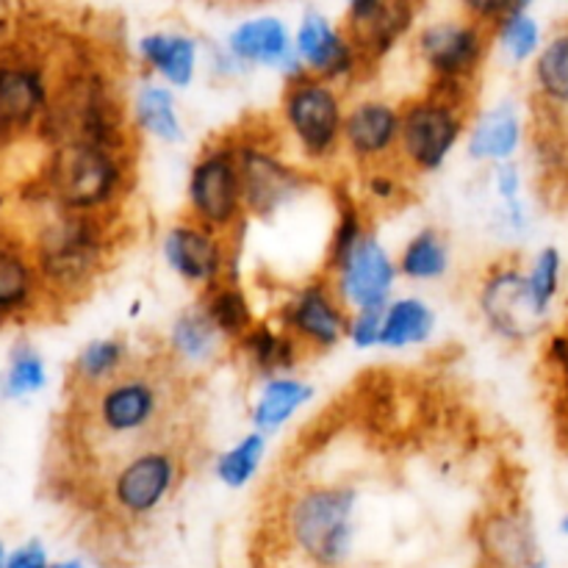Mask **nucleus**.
<instances>
[{"instance_id": "f03ea898", "label": "nucleus", "mask_w": 568, "mask_h": 568, "mask_svg": "<svg viewBox=\"0 0 568 568\" xmlns=\"http://www.w3.org/2000/svg\"><path fill=\"white\" fill-rule=\"evenodd\" d=\"M275 525L305 568H349L364 532V488L347 477L283 488Z\"/></svg>"}, {"instance_id": "dca6fc26", "label": "nucleus", "mask_w": 568, "mask_h": 568, "mask_svg": "<svg viewBox=\"0 0 568 568\" xmlns=\"http://www.w3.org/2000/svg\"><path fill=\"white\" fill-rule=\"evenodd\" d=\"M416 6L405 0H353L344 11V33L366 72L375 70L399 42L410 33Z\"/></svg>"}, {"instance_id": "4c0bfd02", "label": "nucleus", "mask_w": 568, "mask_h": 568, "mask_svg": "<svg viewBox=\"0 0 568 568\" xmlns=\"http://www.w3.org/2000/svg\"><path fill=\"white\" fill-rule=\"evenodd\" d=\"M541 364L547 369V375L555 381V386L568 383V322L564 327H558V331H549L544 336Z\"/></svg>"}, {"instance_id": "37998d69", "label": "nucleus", "mask_w": 568, "mask_h": 568, "mask_svg": "<svg viewBox=\"0 0 568 568\" xmlns=\"http://www.w3.org/2000/svg\"><path fill=\"white\" fill-rule=\"evenodd\" d=\"M6 564H9V549H6L3 538H0V568H6Z\"/></svg>"}, {"instance_id": "20e7f679", "label": "nucleus", "mask_w": 568, "mask_h": 568, "mask_svg": "<svg viewBox=\"0 0 568 568\" xmlns=\"http://www.w3.org/2000/svg\"><path fill=\"white\" fill-rule=\"evenodd\" d=\"M133 183V150L64 144L50 148L37 186L61 214L116 216Z\"/></svg>"}, {"instance_id": "a878e982", "label": "nucleus", "mask_w": 568, "mask_h": 568, "mask_svg": "<svg viewBox=\"0 0 568 568\" xmlns=\"http://www.w3.org/2000/svg\"><path fill=\"white\" fill-rule=\"evenodd\" d=\"M532 98L541 114L568 116V26L558 28L532 61Z\"/></svg>"}, {"instance_id": "1a4fd4ad", "label": "nucleus", "mask_w": 568, "mask_h": 568, "mask_svg": "<svg viewBox=\"0 0 568 568\" xmlns=\"http://www.w3.org/2000/svg\"><path fill=\"white\" fill-rule=\"evenodd\" d=\"M344 98L336 83L297 72L281 94L283 131L311 166L331 164L344 150Z\"/></svg>"}, {"instance_id": "a211bd4d", "label": "nucleus", "mask_w": 568, "mask_h": 568, "mask_svg": "<svg viewBox=\"0 0 568 568\" xmlns=\"http://www.w3.org/2000/svg\"><path fill=\"white\" fill-rule=\"evenodd\" d=\"M294 50H297V61L303 72L322 78L327 83H336V87L366 75L361 55L355 53L344 28L333 26L316 9H308L300 20L297 33H294Z\"/></svg>"}, {"instance_id": "e433bc0d", "label": "nucleus", "mask_w": 568, "mask_h": 568, "mask_svg": "<svg viewBox=\"0 0 568 568\" xmlns=\"http://www.w3.org/2000/svg\"><path fill=\"white\" fill-rule=\"evenodd\" d=\"M383 322H386V308H369L349 314L347 342L355 349H375L383 342Z\"/></svg>"}, {"instance_id": "58836bf2", "label": "nucleus", "mask_w": 568, "mask_h": 568, "mask_svg": "<svg viewBox=\"0 0 568 568\" xmlns=\"http://www.w3.org/2000/svg\"><path fill=\"white\" fill-rule=\"evenodd\" d=\"M491 183L497 203H508V200L525 197V172H521L519 161H508V164L491 166Z\"/></svg>"}, {"instance_id": "39448f33", "label": "nucleus", "mask_w": 568, "mask_h": 568, "mask_svg": "<svg viewBox=\"0 0 568 568\" xmlns=\"http://www.w3.org/2000/svg\"><path fill=\"white\" fill-rule=\"evenodd\" d=\"M475 92L464 89L427 87L425 92L399 105L403 131L397 161L410 178L433 175L447 164L460 139L469 133L475 120Z\"/></svg>"}, {"instance_id": "b1692460", "label": "nucleus", "mask_w": 568, "mask_h": 568, "mask_svg": "<svg viewBox=\"0 0 568 568\" xmlns=\"http://www.w3.org/2000/svg\"><path fill=\"white\" fill-rule=\"evenodd\" d=\"M164 349L181 369L183 366L203 369V366L222 358L225 349H231V344H227L225 336L216 331L203 305L194 303L175 316Z\"/></svg>"}, {"instance_id": "ddd939ff", "label": "nucleus", "mask_w": 568, "mask_h": 568, "mask_svg": "<svg viewBox=\"0 0 568 568\" xmlns=\"http://www.w3.org/2000/svg\"><path fill=\"white\" fill-rule=\"evenodd\" d=\"M277 325L286 327L311 353H327L347 338L349 311L338 300L331 277L316 272L314 277L294 288L275 316Z\"/></svg>"}, {"instance_id": "7ed1b4c3", "label": "nucleus", "mask_w": 568, "mask_h": 568, "mask_svg": "<svg viewBox=\"0 0 568 568\" xmlns=\"http://www.w3.org/2000/svg\"><path fill=\"white\" fill-rule=\"evenodd\" d=\"M120 242L122 233L116 216L53 211L31 244L50 305L61 308L92 292L98 277L109 270Z\"/></svg>"}, {"instance_id": "c85d7f7f", "label": "nucleus", "mask_w": 568, "mask_h": 568, "mask_svg": "<svg viewBox=\"0 0 568 568\" xmlns=\"http://www.w3.org/2000/svg\"><path fill=\"white\" fill-rule=\"evenodd\" d=\"M453 266V247L438 227H422L399 250L397 272L414 283L442 281Z\"/></svg>"}, {"instance_id": "a18cd8bd", "label": "nucleus", "mask_w": 568, "mask_h": 568, "mask_svg": "<svg viewBox=\"0 0 568 568\" xmlns=\"http://www.w3.org/2000/svg\"><path fill=\"white\" fill-rule=\"evenodd\" d=\"M0 394H3V372H0Z\"/></svg>"}, {"instance_id": "6e6552de", "label": "nucleus", "mask_w": 568, "mask_h": 568, "mask_svg": "<svg viewBox=\"0 0 568 568\" xmlns=\"http://www.w3.org/2000/svg\"><path fill=\"white\" fill-rule=\"evenodd\" d=\"M231 136L236 144L247 220L272 222L277 214L308 197L316 175L281 155V150L272 144L270 133L239 131Z\"/></svg>"}, {"instance_id": "f8f14e48", "label": "nucleus", "mask_w": 568, "mask_h": 568, "mask_svg": "<svg viewBox=\"0 0 568 568\" xmlns=\"http://www.w3.org/2000/svg\"><path fill=\"white\" fill-rule=\"evenodd\" d=\"M239 247L242 239H227L186 216L166 227L161 236L166 266L200 294L220 286L222 281H239Z\"/></svg>"}, {"instance_id": "f3484780", "label": "nucleus", "mask_w": 568, "mask_h": 568, "mask_svg": "<svg viewBox=\"0 0 568 568\" xmlns=\"http://www.w3.org/2000/svg\"><path fill=\"white\" fill-rule=\"evenodd\" d=\"M403 111L381 98H364L353 103L344 116V153L358 172L375 170L397 161Z\"/></svg>"}, {"instance_id": "49530a36", "label": "nucleus", "mask_w": 568, "mask_h": 568, "mask_svg": "<svg viewBox=\"0 0 568 568\" xmlns=\"http://www.w3.org/2000/svg\"><path fill=\"white\" fill-rule=\"evenodd\" d=\"M566 125H568V116H566Z\"/></svg>"}, {"instance_id": "0eeeda50", "label": "nucleus", "mask_w": 568, "mask_h": 568, "mask_svg": "<svg viewBox=\"0 0 568 568\" xmlns=\"http://www.w3.org/2000/svg\"><path fill=\"white\" fill-rule=\"evenodd\" d=\"M475 303L483 325L505 344H521L541 338L552 331V314L541 308L527 281V264L521 255L508 253L480 272L475 286Z\"/></svg>"}, {"instance_id": "9b49d317", "label": "nucleus", "mask_w": 568, "mask_h": 568, "mask_svg": "<svg viewBox=\"0 0 568 568\" xmlns=\"http://www.w3.org/2000/svg\"><path fill=\"white\" fill-rule=\"evenodd\" d=\"M494 31L469 17L427 22L416 33V53L430 72L427 87L477 89L488 61Z\"/></svg>"}, {"instance_id": "9d476101", "label": "nucleus", "mask_w": 568, "mask_h": 568, "mask_svg": "<svg viewBox=\"0 0 568 568\" xmlns=\"http://www.w3.org/2000/svg\"><path fill=\"white\" fill-rule=\"evenodd\" d=\"M183 216L227 239H242L247 214H244L242 172H239L236 144L231 133L211 139L194 159L186 181Z\"/></svg>"}, {"instance_id": "c9c22d12", "label": "nucleus", "mask_w": 568, "mask_h": 568, "mask_svg": "<svg viewBox=\"0 0 568 568\" xmlns=\"http://www.w3.org/2000/svg\"><path fill=\"white\" fill-rule=\"evenodd\" d=\"M44 383H48V369H44L42 355H39L31 344H17V347L11 349L9 369H6L3 375V397H31V394L42 392Z\"/></svg>"}, {"instance_id": "473e14b6", "label": "nucleus", "mask_w": 568, "mask_h": 568, "mask_svg": "<svg viewBox=\"0 0 568 568\" xmlns=\"http://www.w3.org/2000/svg\"><path fill=\"white\" fill-rule=\"evenodd\" d=\"M266 455V436L264 433H247V436L239 438L231 449L220 453V458L214 460V475L231 491L250 486L253 477L258 475L261 460Z\"/></svg>"}, {"instance_id": "bb28decb", "label": "nucleus", "mask_w": 568, "mask_h": 568, "mask_svg": "<svg viewBox=\"0 0 568 568\" xmlns=\"http://www.w3.org/2000/svg\"><path fill=\"white\" fill-rule=\"evenodd\" d=\"M131 120L136 133L153 136L155 142L178 144L186 139L175 92L159 81H148L133 92Z\"/></svg>"}, {"instance_id": "5701e85b", "label": "nucleus", "mask_w": 568, "mask_h": 568, "mask_svg": "<svg viewBox=\"0 0 568 568\" xmlns=\"http://www.w3.org/2000/svg\"><path fill=\"white\" fill-rule=\"evenodd\" d=\"M136 55L150 75L170 89L192 87L197 75V39L183 31H150L136 42Z\"/></svg>"}, {"instance_id": "cd10ccee", "label": "nucleus", "mask_w": 568, "mask_h": 568, "mask_svg": "<svg viewBox=\"0 0 568 568\" xmlns=\"http://www.w3.org/2000/svg\"><path fill=\"white\" fill-rule=\"evenodd\" d=\"M314 399V386L300 377H275L261 386L258 397H255L253 410H250V422H253L255 433H270L281 430L286 422H292L305 405Z\"/></svg>"}, {"instance_id": "79ce46f5", "label": "nucleus", "mask_w": 568, "mask_h": 568, "mask_svg": "<svg viewBox=\"0 0 568 568\" xmlns=\"http://www.w3.org/2000/svg\"><path fill=\"white\" fill-rule=\"evenodd\" d=\"M558 530H560V536L568 538V510H566L564 516H560V521H558Z\"/></svg>"}, {"instance_id": "6ab92c4d", "label": "nucleus", "mask_w": 568, "mask_h": 568, "mask_svg": "<svg viewBox=\"0 0 568 568\" xmlns=\"http://www.w3.org/2000/svg\"><path fill=\"white\" fill-rule=\"evenodd\" d=\"M225 53L239 67H277L286 78L303 72L294 50V37L286 22L275 14L242 20L225 39Z\"/></svg>"}, {"instance_id": "4be33fe9", "label": "nucleus", "mask_w": 568, "mask_h": 568, "mask_svg": "<svg viewBox=\"0 0 568 568\" xmlns=\"http://www.w3.org/2000/svg\"><path fill=\"white\" fill-rule=\"evenodd\" d=\"M525 120L514 100H499L491 109L480 111L466 133V153L480 164L497 166L516 161L525 148Z\"/></svg>"}, {"instance_id": "4468645a", "label": "nucleus", "mask_w": 568, "mask_h": 568, "mask_svg": "<svg viewBox=\"0 0 568 568\" xmlns=\"http://www.w3.org/2000/svg\"><path fill=\"white\" fill-rule=\"evenodd\" d=\"M471 541L483 568H527L544 558L536 521L519 503L480 510L471 525Z\"/></svg>"}, {"instance_id": "2f4dec72", "label": "nucleus", "mask_w": 568, "mask_h": 568, "mask_svg": "<svg viewBox=\"0 0 568 568\" xmlns=\"http://www.w3.org/2000/svg\"><path fill=\"white\" fill-rule=\"evenodd\" d=\"M494 42L505 50V55L514 64L536 61L547 39H544V28L538 17L532 14L530 3H516V9L494 28Z\"/></svg>"}, {"instance_id": "ea45409f", "label": "nucleus", "mask_w": 568, "mask_h": 568, "mask_svg": "<svg viewBox=\"0 0 568 568\" xmlns=\"http://www.w3.org/2000/svg\"><path fill=\"white\" fill-rule=\"evenodd\" d=\"M6 568H53V564H50L44 544L31 538V541L20 544V547L9 549V564H6Z\"/></svg>"}, {"instance_id": "c03bdc74", "label": "nucleus", "mask_w": 568, "mask_h": 568, "mask_svg": "<svg viewBox=\"0 0 568 568\" xmlns=\"http://www.w3.org/2000/svg\"><path fill=\"white\" fill-rule=\"evenodd\" d=\"M527 568H552V566H549V560H547V558H538L536 564H530Z\"/></svg>"}, {"instance_id": "72a5a7b5", "label": "nucleus", "mask_w": 568, "mask_h": 568, "mask_svg": "<svg viewBox=\"0 0 568 568\" xmlns=\"http://www.w3.org/2000/svg\"><path fill=\"white\" fill-rule=\"evenodd\" d=\"M410 181L414 178L399 166V161L361 172V197H364L361 203L375 205V209H397L410 197Z\"/></svg>"}, {"instance_id": "c756f323", "label": "nucleus", "mask_w": 568, "mask_h": 568, "mask_svg": "<svg viewBox=\"0 0 568 568\" xmlns=\"http://www.w3.org/2000/svg\"><path fill=\"white\" fill-rule=\"evenodd\" d=\"M197 303L203 305L209 320L214 322V327L225 336L231 347L239 338L247 336L255 327V322H258L255 320L253 303H250L247 292H244L239 281H222L220 286L200 294Z\"/></svg>"}, {"instance_id": "2eb2a0df", "label": "nucleus", "mask_w": 568, "mask_h": 568, "mask_svg": "<svg viewBox=\"0 0 568 568\" xmlns=\"http://www.w3.org/2000/svg\"><path fill=\"white\" fill-rule=\"evenodd\" d=\"M333 288H336L338 300L349 314L355 311H369V308H386L392 303L394 283H397V261L392 258L377 233L372 231L353 253L344 258L338 270L331 275Z\"/></svg>"}, {"instance_id": "aec40b11", "label": "nucleus", "mask_w": 568, "mask_h": 568, "mask_svg": "<svg viewBox=\"0 0 568 568\" xmlns=\"http://www.w3.org/2000/svg\"><path fill=\"white\" fill-rule=\"evenodd\" d=\"M50 305L31 247L0 239V325L37 316Z\"/></svg>"}, {"instance_id": "a19ab883", "label": "nucleus", "mask_w": 568, "mask_h": 568, "mask_svg": "<svg viewBox=\"0 0 568 568\" xmlns=\"http://www.w3.org/2000/svg\"><path fill=\"white\" fill-rule=\"evenodd\" d=\"M53 568H98L92 564H87V560H78V558H67V560H55Z\"/></svg>"}, {"instance_id": "423d86ee", "label": "nucleus", "mask_w": 568, "mask_h": 568, "mask_svg": "<svg viewBox=\"0 0 568 568\" xmlns=\"http://www.w3.org/2000/svg\"><path fill=\"white\" fill-rule=\"evenodd\" d=\"M189 436L153 444L109 469L105 503L111 519L120 525H142L164 510L189 471Z\"/></svg>"}, {"instance_id": "393cba45", "label": "nucleus", "mask_w": 568, "mask_h": 568, "mask_svg": "<svg viewBox=\"0 0 568 568\" xmlns=\"http://www.w3.org/2000/svg\"><path fill=\"white\" fill-rule=\"evenodd\" d=\"M133 361H136V355H133L131 344H128L125 338H94V342L83 344L81 353L72 361L70 388L75 392V397L98 392V388L116 381Z\"/></svg>"}, {"instance_id": "7c9ffc66", "label": "nucleus", "mask_w": 568, "mask_h": 568, "mask_svg": "<svg viewBox=\"0 0 568 568\" xmlns=\"http://www.w3.org/2000/svg\"><path fill=\"white\" fill-rule=\"evenodd\" d=\"M436 331V311L422 297H399L386 305V322H383V342L386 349L419 347Z\"/></svg>"}, {"instance_id": "412c9836", "label": "nucleus", "mask_w": 568, "mask_h": 568, "mask_svg": "<svg viewBox=\"0 0 568 568\" xmlns=\"http://www.w3.org/2000/svg\"><path fill=\"white\" fill-rule=\"evenodd\" d=\"M231 355H236L239 364L247 366L250 375L261 377L266 383L275 381V377L292 375L305 361L308 349L283 325L270 320H258L247 336L233 344Z\"/></svg>"}, {"instance_id": "f704fd0d", "label": "nucleus", "mask_w": 568, "mask_h": 568, "mask_svg": "<svg viewBox=\"0 0 568 568\" xmlns=\"http://www.w3.org/2000/svg\"><path fill=\"white\" fill-rule=\"evenodd\" d=\"M564 272H566V258L555 244L536 250L532 258L527 261V281H530L532 294L541 303L544 311L552 314L555 303H558L560 292H564Z\"/></svg>"}, {"instance_id": "f257e3e1", "label": "nucleus", "mask_w": 568, "mask_h": 568, "mask_svg": "<svg viewBox=\"0 0 568 568\" xmlns=\"http://www.w3.org/2000/svg\"><path fill=\"white\" fill-rule=\"evenodd\" d=\"M75 399H81L87 436L114 449L109 469L139 449L189 436V427L175 422L181 416L183 372L166 349L142 355L109 386Z\"/></svg>"}]
</instances>
